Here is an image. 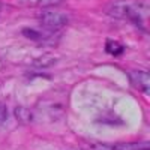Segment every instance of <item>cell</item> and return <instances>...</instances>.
Wrapping results in <instances>:
<instances>
[{
    "label": "cell",
    "instance_id": "obj_4",
    "mask_svg": "<svg viewBox=\"0 0 150 150\" xmlns=\"http://www.w3.org/2000/svg\"><path fill=\"white\" fill-rule=\"evenodd\" d=\"M105 51H107L108 54H112V56H120V54L123 53V45H120V44L116 42V41H107Z\"/></svg>",
    "mask_w": 150,
    "mask_h": 150
},
{
    "label": "cell",
    "instance_id": "obj_3",
    "mask_svg": "<svg viewBox=\"0 0 150 150\" xmlns=\"http://www.w3.org/2000/svg\"><path fill=\"white\" fill-rule=\"evenodd\" d=\"M129 77H131V81H132L135 89H138L140 92L149 95V90H150V75L147 72L132 71L129 74Z\"/></svg>",
    "mask_w": 150,
    "mask_h": 150
},
{
    "label": "cell",
    "instance_id": "obj_2",
    "mask_svg": "<svg viewBox=\"0 0 150 150\" xmlns=\"http://www.w3.org/2000/svg\"><path fill=\"white\" fill-rule=\"evenodd\" d=\"M39 18H41V24L48 30H59L63 26H66L68 23V17L57 11H45L42 12Z\"/></svg>",
    "mask_w": 150,
    "mask_h": 150
},
{
    "label": "cell",
    "instance_id": "obj_6",
    "mask_svg": "<svg viewBox=\"0 0 150 150\" xmlns=\"http://www.w3.org/2000/svg\"><path fill=\"white\" fill-rule=\"evenodd\" d=\"M8 117V110L3 104H0V123H3Z\"/></svg>",
    "mask_w": 150,
    "mask_h": 150
},
{
    "label": "cell",
    "instance_id": "obj_1",
    "mask_svg": "<svg viewBox=\"0 0 150 150\" xmlns=\"http://www.w3.org/2000/svg\"><path fill=\"white\" fill-rule=\"evenodd\" d=\"M146 6H141L138 2H132V0H119V2L112 3L108 9V14L111 17L122 18V20H132L137 24H141V20L146 17Z\"/></svg>",
    "mask_w": 150,
    "mask_h": 150
},
{
    "label": "cell",
    "instance_id": "obj_5",
    "mask_svg": "<svg viewBox=\"0 0 150 150\" xmlns=\"http://www.w3.org/2000/svg\"><path fill=\"white\" fill-rule=\"evenodd\" d=\"M62 0H20V3L27 6H47V5H56Z\"/></svg>",
    "mask_w": 150,
    "mask_h": 150
}]
</instances>
